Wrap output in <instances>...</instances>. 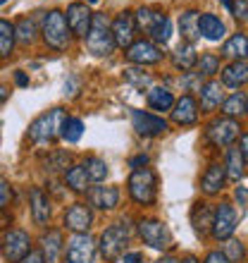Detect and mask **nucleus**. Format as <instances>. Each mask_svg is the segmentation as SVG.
Wrapping results in <instances>:
<instances>
[{
    "mask_svg": "<svg viewBox=\"0 0 248 263\" xmlns=\"http://www.w3.org/2000/svg\"><path fill=\"white\" fill-rule=\"evenodd\" d=\"M134 22L138 29H143V34L151 36L153 43H162L165 46L172 36V22L162 10L155 7H138L134 12Z\"/></svg>",
    "mask_w": 248,
    "mask_h": 263,
    "instance_id": "nucleus-1",
    "label": "nucleus"
},
{
    "mask_svg": "<svg viewBox=\"0 0 248 263\" xmlns=\"http://www.w3.org/2000/svg\"><path fill=\"white\" fill-rule=\"evenodd\" d=\"M67 120V110L65 108H53V110L43 112L29 125V139L34 144H53L62 134V125Z\"/></svg>",
    "mask_w": 248,
    "mask_h": 263,
    "instance_id": "nucleus-2",
    "label": "nucleus"
},
{
    "mask_svg": "<svg viewBox=\"0 0 248 263\" xmlns=\"http://www.w3.org/2000/svg\"><path fill=\"white\" fill-rule=\"evenodd\" d=\"M129 225L127 222H112L110 228H105L100 232V254L108 263H115L119 261V256H124V249H127V244H129Z\"/></svg>",
    "mask_w": 248,
    "mask_h": 263,
    "instance_id": "nucleus-3",
    "label": "nucleus"
},
{
    "mask_svg": "<svg viewBox=\"0 0 248 263\" xmlns=\"http://www.w3.org/2000/svg\"><path fill=\"white\" fill-rule=\"evenodd\" d=\"M86 48H89V53H93L98 58H108L112 50L117 48L115 39H112L110 22H108L105 14H93L91 29H89V34H86Z\"/></svg>",
    "mask_w": 248,
    "mask_h": 263,
    "instance_id": "nucleus-4",
    "label": "nucleus"
},
{
    "mask_svg": "<svg viewBox=\"0 0 248 263\" xmlns=\"http://www.w3.org/2000/svg\"><path fill=\"white\" fill-rule=\"evenodd\" d=\"M41 34H43L46 46L53 50H65V48H69V43H72V31H69L67 20H65V14H62L60 10H50V12L43 17Z\"/></svg>",
    "mask_w": 248,
    "mask_h": 263,
    "instance_id": "nucleus-5",
    "label": "nucleus"
},
{
    "mask_svg": "<svg viewBox=\"0 0 248 263\" xmlns=\"http://www.w3.org/2000/svg\"><path fill=\"white\" fill-rule=\"evenodd\" d=\"M129 196L138 206H153L158 199V175L151 167L134 170L129 177Z\"/></svg>",
    "mask_w": 248,
    "mask_h": 263,
    "instance_id": "nucleus-6",
    "label": "nucleus"
},
{
    "mask_svg": "<svg viewBox=\"0 0 248 263\" xmlns=\"http://www.w3.org/2000/svg\"><path fill=\"white\" fill-rule=\"evenodd\" d=\"M138 235H141L143 244H148L151 249L165 251L172 247V232L158 218H141L138 220Z\"/></svg>",
    "mask_w": 248,
    "mask_h": 263,
    "instance_id": "nucleus-7",
    "label": "nucleus"
},
{
    "mask_svg": "<svg viewBox=\"0 0 248 263\" xmlns=\"http://www.w3.org/2000/svg\"><path fill=\"white\" fill-rule=\"evenodd\" d=\"M0 247H3V256H5L7 263H19L31 251V237H29L27 230L14 228L10 232H5Z\"/></svg>",
    "mask_w": 248,
    "mask_h": 263,
    "instance_id": "nucleus-8",
    "label": "nucleus"
},
{
    "mask_svg": "<svg viewBox=\"0 0 248 263\" xmlns=\"http://www.w3.org/2000/svg\"><path fill=\"white\" fill-rule=\"evenodd\" d=\"M96 242L93 237L86 232V235H72L65 244V258L67 263H93L96 261Z\"/></svg>",
    "mask_w": 248,
    "mask_h": 263,
    "instance_id": "nucleus-9",
    "label": "nucleus"
},
{
    "mask_svg": "<svg viewBox=\"0 0 248 263\" xmlns=\"http://www.w3.org/2000/svg\"><path fill=\"white\" fill-rule=\"evenodd\" d=\"M239 122L232 118H215L205 129V139L213 146L222 148V146H232L239 139Z\"/></svg>",
    "mask_w": 248,
    "mask_h": 263,
    "instance_id": "nucleus-10",
    "label": "nucleus"
},
{
    "mask_svg": "<svg viewBox=\"0 0 248 263\" xmlns=\"http://www.w3.org/2000/svg\"><path fill=\"white\" fill-rule=\"evenodd\" d=\"M236 222H239V218H236L234 206H232L229 201H222L220 206L213 211V230H210V232H213L215 239L227 242V239H232V235H234Z\"/></svg>",
    "mask_w": 248,
    "mask_h": 263,
    "instance_id": "nucleus-11",
    "label": "nucleus"
},
{
    "mask_svg": "<svg viewBox=\"0 0 248 263\" xmlns=\"http://www.w3.org/2000/svg\"><path fill=\"white\" fill-rule=\"evenodd\" d=\"M127 60L134 65H138V67H146V65H158L162 58H165V53H162V48H160L158 43H153L151 39H141V41H134L127 48Z\"/></svg>",
    "mask_w": 248,
    "mask_h": 263,
    "instance_id": "nucleus-12",
    "label": "nucleus"
},
{
    "mask_svg": "<svg viewBox=\"0 0 248 263\" xmlns=\"http://www.w3.org/2000/svg\"><path fill=\"white\" fill-rule=\"evenodd\" d=\"M131 125L136 129V134L141 137H158V134H165L170 129L165 120L160 115H153V112H146V110H131Z\"/></svg>",
    "mask_w": 248,
    "mask_h": 263,
    "instance_id": "nucleus-13",
    "label": "nucleus"
},
{
    "mask_svg": "<svg viewBox=\"0 0 248 263\" xmlns=\"http://www.w3.org/2000/svg\"><path fill=\"white\" fill-rule=\"evenodd\" d=\"M65 20H67V27L72 31V36H79V39H86L91 29V22H93V14H91L89 5L86 3H72L65 12Z\"/></svg>",
    "mask_w": 248,
    "mask_h": 263,
    "instance_id": "nucleus-14",
    "label": "nucleus"
},
{
    "mask_svg": "<svg viewBox=\"0 0 248 263\" xmlns=\"http://www.w3.org/2000/svg\"><path fill=\"white\" fill-rule=\"evenodd\" d=\"M93 225V211L86 203H72L65 213V228L72 235H86Z\"/></svg>",
    "mask_w": 248,
    "mask_h": 263,
    "instance_id": "nucleus-15",
    "label": "nucleus"
},
{
    "mask_svg": "<svg viewBox=\"0 0 248 263\" xmlns=\"http://www.w3.org/2000/svg\"><path fill=\"white\" fill-rule=\"evenodd\" d=\"M112 29V39H115V46L119 48H129L134 43V36H136V22H134V12L124 10L119 12L110 24Z\"/></svg>",
    "mask_w": 248,
    "mask_h": 263,
    "instance_id": "nucleus-16",
    "label": "nucleus"
},
{
    "mask_svg": "<svg viewBox=\"0 0 248 263\" xmlns=\"http://www.w3.org/2000/svg\"><path fill=\"white\" fill-rule=\"evenodd\" d=\"M170 112H172V122L179 127H191L198 122V103L191 93H184L181 98H177Z\"/></svg>",
    "mask_w": 248,
    "mask_h": 263,
    "instance_id": "nucleus-17",
    "label": "nucleus"
},
{
    "mask_svg": "<svg viewBox=\"0 0 248 263\" xmlns=\"http://www.w3.org/2000/svg\"><path fill=\"white\" fill-rule=\"evenodd\" d=\"M224 180H227V173H224V163H210L205 170V175L200 177V189L205 196H215L224 189Z\"/></svg>",
    "mask_w": 248,
    "mask_h": 263,
    "instance_id": "nucleus-18",
    "label": "nucleus"
},
{
    "mask_svg": "<svg viewBox=\"0 0 248 263\" xmlns=\"http://www.w3.org/2000/svg\"><path fill=\"white\" fill-rule=\"evenodd\" d=\"M89 201L91 206L100 208V211H112L119 203V189L110 187V184H98V187L89 189Z\"/></svg>",
    "mask_w": 248,
    "mask_h": 263,
    "instance_id": "nucleus-19",
    "label": "nucleus"
},
{
    "mask_svg": "<svg viewBox=\"0 0 248 263\" xmlns=\"http://www.w3.org/2000/svg\"><path fill=\"white\" fill-rule=\"evenodd\" d=\"M198 93H200V110L203 112L217 110V108L222 105V101H224V89H222V84L215 82V79H210V82L203 84Z\"/></svg>",
    "mask_w": 248,
    "mask_h": 263,
    "instance_id": "nucleus-20",
    "label": "nucleus"
},
{
    "mask_svg": "<svg viewBox=\"0 0 248 263\" xmlns=\"http://www.w3.org/2000/svg\"><path fill=\"white\" fill-rule=\"evenodd\" d=\"M31 218L38 228H46L50 220V196L41 187L31 189Z\"/></svg>",
    "mask_w": 248,
    "mask_h": 263,
    "instance_id": "nucleus-21",
    "label": "nucleus"
},
{
    "mask_svg": "<svg viewBox=\"0 0 248 263\" xmlns=\"http://www.w3.org/2000/svg\"><path fill=\"white\" fill-rule=\"evenodd\" d=\"M43 263H60V256L65 254V242H62L60 230H48V235H43Z\"/></svg>",
    "mask_w": 248,
    "mask_h": 263,
    "instance_id": "nucleus-22",
    "label": "nucleus"
},
{
    "mask_svg": "<svg viewBox=\"0 0 248 263\" xmlns=\"http://www.w3.org/2000/svg\"><path fill=\"white\" fill-rule=\"evenodd\" d=\"M191 225L196 230V235L205 237L210 230H213V208L208 206L205 201H198L193 203L191 208Z\"/></svg>",
    "mask_w": 248,
    "mask_h": 263,
    "instance_id": "nucleus-23",
    "label": "nucleus"
},
{
    "mask_svg": "<svg viewBox=\"0 0 248 263\" xmlns=\"http://www.w3.org/2000/svg\"><path fill=\"white\" fill-rule=\"evenodd\" d=\"M222 84L229 89H241L243 84H248V63H243V60L229 63L222 69Z\"/></svg>",
    "mask_w": 248,
    "mask_h": 263,
    "instance_id": "nucleus-24",
    "label": "nucleus"
},
{
    "mask_svg": "<svg viewBox=\"0 0 248 263\" xmlns=\"http://www.w3.org/2000/svg\"><path fill=\"white\" fill-rule=\"evenodd\" d=\"M198 31L205 41H222L224 39V24H222L220 17L205 12L198 17Z\"/></svg>",
    "mask_w": 248,
    "mask_h": 263,
    "instance_id": "nucleus-25",
    "label": "nucleus"
},
{
    "mask_svg": "<svg viewBox=\"0 0 248 263\" xmlns=\"http://www.w3.org/2000/svg\"><path fill=\"white\" fill-rule=\"evenodd\" d=\"M198 10H186L184 14L179 17V31H181V39L184 43H196L200 39V31H198Z\"/></svg>",
    "mask_w": 248,
    "mask_h": 263,
    "instance_id": "nucleus-26",
    "label": "nucleus"
},
{
    "mask_svg": "<svg viewBox=\"0 0 248 263\" xmlns=\"http://www.w3.org/2000/svg\"><path fill=\"white\" fill-rule=\"evenodd\" d=\"M172 63L181 72H191L196 67V63H198V53H196V48H193L191 43H179L177 50L172 53Z\"/></svg>",
    "mask_w": 248,
    "mask_h": 263,
    "instance_id": "nucleus-27",
    "label": "nucleus"
},
{
    "mask_svg": "<svg viewBox=\"0 0 248 263\" xmlns=\"http://www.w3.org/2000/svg\"><path fill=\"white\" fill-rule=\"evenodd\" d=\"M222 55L229 58L232 63H236V60H243V58L248 55V39H246V34L229 36L227 41H224V46H222Z\"/></svg>",
    "mask_w": 248,
    "mask_h": 263,
    "instance_id": "nucleus-28",
    "label": "nucleus"
},
{
    "mask_svg": "<svg viewBox=\"0 0 248 263\" xmlns=\"http://www.w3.org/2000/svg\"><path fill=\"white\" fill-rule=\"evenodd\" d=\"M246 160H243L241 151H239V146H229L227 151V160H224V173H227V177L232 182H239L246 175Z\"/></svg>",
    "mask_w": 248,
    "mask_h": 263,
    "instance_id": "nucleus-29",
    "label": "nucleus"
},
{
    "mask_svg": "<svg viewBox=\"0 0 248 263\" xmlns=\"http://www.w3.org/2000/svg\"><path fill=\"white\" fill-rule=\"evenodd\" d=\"M36 34H38V20H36L34 14H31V17H22V20L14 24V41H19L22 46L34 43Z\"/></svg>",
    "mask_w": 248,
    "mask_h": 263,
    "instance_id": "nucleus-30",
    "label": "nucleus"
},
{
    "mask_svg": "<svg viewBox=\"0 0 248 263\" xmlns=\"http://www.w3.org/2000/svg\"><path fill=\"white\" fill-rule=\"evenodd\" d=\"M174 93L165 86H155V89L148 91V105H151V110H158V112H165V110H172L174 105Z\"/></svg>",
    "mask_w": 248,
    "mask_h": 263,
    "instance_id": "nucleus-31",
    "label": "nucleus"
},
{
    "mask_svg": "<svg viewBox=\"0 0 248 263\" xmlns=\"http://www.w3.org/2000/svg\"><path fill=\"white\" fill-rule=\"evenodd\" d=\"M65 184L76 194H86L89 192V177H86L84 165H69L65 170Z\"/></svg>",
    "mask_w": 248,
    "mask_h": 263,
    "instance_id": "nucleus-32",
    "label": "nucleus"
},
{
    "mask_svg": "<svg viewBox=\"0 0 248 263\" xmlns=\"http://www.w3.org/2000/svg\"><path fill=\"white\" fill-rule=\"evenodd\" d=\"M246 103L248 98L243 91H234L232 96H227L224 101H222V112H224V118H241V115H246Z\"/></svg>",
    "mask_w": 248,
    "mask_h": 263,
    "instance_id": "nucleus-33",
    "label": "nucleus"
},
{
    "mask_svg": "<svg viewBox=\"0 0 248 263\" xmlns=\"http://www.w3.org/2000/svg\"><path fill=\"white\" fill-rule=\"evenodd\" d=\"M84 170H86V177H89V182H103L105 177H108V163H105L103 158H98V156H89V158L81 163Z\"/></svg>",
    "mask_w": 248,
    "mask_h": 263,
    "instance_id": "nucleus-34",
    "label": "nucleus"
},
{
    "mask_svg": "<svg viewBox=\"0 0 248 263\" xmlns=\"http://www.w3.org/2000/svg\"><path fill=\"white\" fill-rule=\"evenodd\" d=\"M124 82L131 84L134 89L143 91V89H148V86L153 84V74L151 72H146L143 67H127L124 69Z\"/></svg>",
    "mask_w": 248,
    "mask_h": 263,
    "instance_id": "nucleus-35",
    "label": "nucleus"
},
{
    "mask_svg": "<svg viewBox=\"0 0 248 263\" xmlns=\"http://www.w3.org/2000/svg\"><path fill=\"white\" fill-rule=\"evenodd\" d=\"M14 50V24L7 20H0V60L10 58Z\"/></svg>",
    "mask_w": 248,
    "mask_h": 263,
    "instance_id": "nucleus-36",
    "label": "nucleus"
},
{
    "mask_svg": "<svg viewBox=\"0 0 248 263\" xmlns=\"http://www.w3.org/2000/svg\"><path fill=\"white\" fill-rule=\"evenodd\" d=\"M84 134V122L79 118H67L65 125H62V134L60 137L67 141V144H76Z\"/></svg>",
    "mask_w": 248,
    "mask_h": 263,
    "instance_id": "nucleus-37",
    "label": "nucleus"
},
{
    "mask_svg": "<svg viewBox=\"0 0 248 263\" xmlns=\"http://www.w3.org/2000/svg\"><path fill=\"white\" fill-rule=\"evenodd\" d=\"M196 65H198V72L203 77H213L220 72V55H215V53H203Z\"/></svg>",
    "mask_w": 248,
    "mask_h": 263,
    "instance_id": "nucleus-38",
    "label": "nucleus"
},
{
    "mask_svg": "<svg viewBox=\"0 0 248 263\" xmlns=\"http://www.w3.org/2000/svg\"><path fill=\"white\" fill-rule=\"evenodd\" d=\"M222 254L229 258V263H239V261H243V256H246V247H243V242H239V239H227Z\"/></svg>",
    "mask_w": 248,
    "mask_h": 263,
    "instance_id": "nucleus-39",
    "label": "nucleus"
},
{
    "mask_svg": "<svg viewBox=\"0 0 248 263\" xmlns=\"http://www.w3.org/2000/svg\"><path fill=\"white\" fill-rule=\"evenodd\" d=\"M179 84L184 91H200V86L205 84V77L200 74V72H184Z\"/></svg>",
    "mask_w": 248,
    "mask_h": 263,
    "instance_id": "nucleus-40",
    "label": "nucleus"
},
{
    "mask_svg": "<svg viewBox=\"0 0 248 263\" xmlns=\"http://www.w3.org/2000/svg\"><path fill=\"white\" fill-rule=\"evenodd\" d=\"M69 160H72V156L69 153H53V158L46 163V170H67Z\"/></svg>",
    "mask_w": 248,
    "mask_h": 263,
    "instance_id": "nucleus-41",
    "label": "nucleus"
},
{
    "mask_svg": "<svg viewBox=\"0 0 248 263\" xmlns=\"http://www.w3.org/2000/svg\"><path fill=\"white\" fill-rule=\"evenodd\" d=\"M12 203V184L0 175V211H5Z\"/></svg>",
    "mask_w": 248,
    "mask_h": 263,
    "instance_id": "nucleus-42",
    "label": "nucleus"
},
{
    "mask_svg": "<svg viewBox=\"0 0 248 263\" xmlns=\"http://www.w3.org/2000/svg\"><path fill=\"white\" fill-rule=\"evenodd\" d=\"M234 17L236 20H241V22H248V0H236L234 3Z\"/></svg>",
    "mask_w": 248,
    "mask_h": 263,
    "instance_id": "nucleus-43",
    "label": "nucleus"
},
{
    "mask_svg": "<svg viewBox=\"0 0 248 263\" xmlns=\"http://www.w3.org/2000/svg\"><path fill=\"white\" fill-rule=\"evenodd\" d=\"M151 163V158L146 156V153H138V156H134V158L129 160V167H134V170H141V167H146Z\"/></svg>",
    "mask_w": 248,
    "mask_h": 263,
    "instance_id": "nucleus-44",
    "label": "nucleus"
},
{
    "mask_svg": "<svg viewBox=\"0 0 248 263\" xmlns=\"http://www.w3.org/2000/svg\"><path fill=\"white\" fill-rule=\"evenodd\" d=\"M205 263H229V258L222 254V251H210L205 256Z\"/></svg>",
    "mask_w": 248,
    "mask_h": 263,
    "instance_id": "nucleus-45",
    "label": "nucleus"
},
{
    "mask_svg": "<svg viewBox=\"0 0 248 263\" xmlns=\"http://www.w3.org/2000/svg\"><path fill=\"white\" fill-rule=\"evenodd\" d=\"M234 199L239 201V206H248V189L246 187H236L234 189Z\"/></svg>",
    "mask_w": 248,
    "mask_h": 263,
    "instance_id": "nucleus-46",
    "label": "nucleus"
},
{
    "mask_svg": "<svg viewBox=\"0 0 248 263\" xmlns=\"http://www.w3.org/2000/svg\"><path fill=\"white\" fill-rule=\"evenodd\" d=\"M19 263H43V254H41V251H29V254L22 258Z\"/></svg>",
    "mask_w": 248,
    "mask_h": 263,
    "instance_id": "nucleus-47",
    "label": "nucleus"
},
{
    "mask_svg": "<svg viewBox=\"0 0 248 263\" xmlns=\"http://www.w3.org/2000/svg\"><path fill=\"white\" fill-rule=\"evenodd\" d=\"M76 86H79V79L76 77H72L69 82H65V96H76Z\"/></svg>",
    "mask_w": 248,
    "mask_h": 263,
    "instance_id": "nucleus-48",
    "label": "nucleus"
},
{
    "mask_svg": "<svg viewBox=\"0 0 248 263\" xmlns=\"http://www.w3.org/2000/svg\"><path fill=\"white\" fill-rule=\"evenodd\" d=\"M124 263H143V254H138V251L124 254Z\"/></svg>",
    "mask_w": 248,
    "mask_h": 263,
    "instance_id": "nucleus-49",
    "label": "nucleus"
},
{
    "mask_svg": "<svg viewBox=\"0 0 248 263\" xmlns=\"http://www.w3.org/2000/svg\"><path fill=\"white\" fill-rule=\"evenodd\" d=\"M14 82H17V86H29V77L22 72V69H17L14 72Z\"/></svg>",
    "mask_w": 248,
    "mask_h": 263,
    "instance_id": "nucleus-50",
    "label": "nucleus"
},
{
    "mask_svg": "<svg viewBox=\"0 0 248 263\" xmlns=\"http://www.w3.org/2000/svg\"><path fill=\"white\" fill-rule=\"evenodd\" d=\"M239 151H241V156H243V160L248 163V132L241 137V144H239Z\"/></svg>",
    "mask_w": 248,
    "mask_h": 263,
    "instance_id": "nucleus-51",
    "label": "nucleus"
},
{
    "mask_svg": "<svg viewBox=\"0 0 248 263\" xmlns=\"http://www.w3.org/2000/svg\"><path fill=\"white\" fill-rule=\"evenodd\" d=\"M7 98H10V89H7L5 84H0V108L7 103Z\"/></svg>",
    "mask_w": 248,
    "mask_h": 263,
    "instance_id": "nucleus-52",
    "label": "nucleus"
},
{
    "mask_svg": "<svg viewBox=\"0 0 248 263\" xmlns=\"http://www.w3.org/2000/svg\"><path fill=\"white\" fill-rule=\"evenodd\" d=\"M158 263H181V261H177L174 256H165V258H160Z\"/></svg>",
    "mask_w": 248,
    "mask_h": 263,
    "instance_id": "nucleus-53",
    "label": "nucleus"
},
{
    "mask_svg": "<svg viewBox=\"0 0 248 263\" xmlns=\"http://www.w3.org/2000/svg\"><path fill=\"white\" fill-rule=\"evenodd\" d=\"M222 3H224V7H227V10H234V0H222Z\"/></svg>",
    "mask_w": 248,
    "mask_h": 263,
    "instance_id": "nucleus-54",
    "label": "nucleus"
},
{
    "mask_svg": "<svg viewBox=\"0 0 248 263\" xmlns=\"http://www.w3.org/2000/svg\"><path fill=\"white\" fill-rule=\"evenodd\" d=\"M181 263H198V258H196V256H186Z\"/></svg>",
    "mask_w": 248,
    "mask_h": 263,
    "instance_id": "nucleus-55",
    "label": "nucleus"
},
{
    "mask_svg": "<svg viewBox=\"0 0 248 263\" xmlns=\"http://www.w3.org/2000/svg\"><path fill=\"white\" fill-rule=\"evenodd\" d=\"M5 3H7V0H0V5H5Z\"/></svg>",
    "mask_w": 248,
    "mask_h": 263,
    "instance_id": "nucleus-56",
    "label": "nucleus"
},
{
    "mask_svg": "<svg viewBox=\"0 0 248 263\" xmlns=\"http://www.w3.org/2000/svg\"><path fill=\"white\" fill-rule=\"evenodd\" d=\"M246 115H248V103H246Z\"/></svg>",
    "mask_w": 248,
    "mask_h": 263,
    "instance_id": "nucleus-57",
    "label": "nucleus"
},
{
    "mask_svg": "<svg viewBox=\"0 0 248 263\" xmlns=\"http://www.w3.org/2000/svg\"><path fill=\"white\" fill-rule=\"evenodd\" d=\"M89 3H98V0H89Z\"/></svg>",
    "mask_w": 248,
    "mask_h": 263,
    "instance_id": "nucleus-58",
    "label": "nucleus"
}]
</instances>
